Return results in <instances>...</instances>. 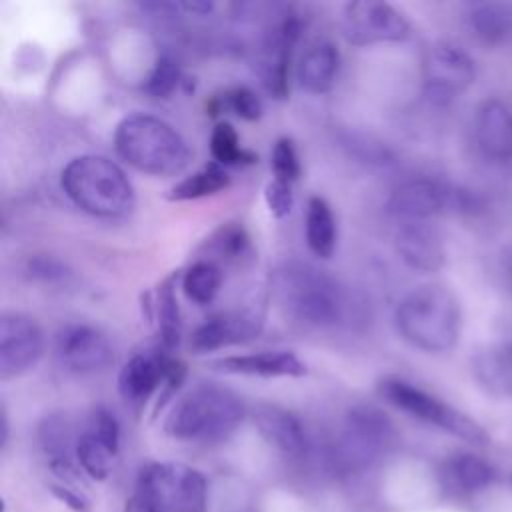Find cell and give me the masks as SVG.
<instances>
[{"mask_svg":"<svg viewBox=\"0 0 512 512\" xmlns=\"http://www.w3.org/2000/svg\"><path fill=\"white\" fill-rule=\"evenodd\" d=\"M272 294L288 318L310 328H334L350 312V298L340 280L306 262L280 266L272 276Z\"/></svg>","mask_w":512,"mask_h":512,"instance_id":"cell-1","label":"cell"},{"mask_svg":"<svg viewBox=\"0 0 512 512\" xmlns=\"http://www.w3.org/2000/svg\"><path fill=\"white\" fill-rule=\"evenodd\" d=\"M394 322L400 336L414 348L440 354L456 346L462 328V312L450 288L424 284L400 300Z\"/></svg>","mask_w":512,"mask_h":512,"instance_id":"cell-2","label":"cell"},{"mask_svg":"<svg viewBox=\"0 0 512 512\" xmlns=\"http://www.w3.org/2000/svg\"><path fill=\"white\" fill-rule=\"evenodd\" d=\"M60 184L78 208L98 218H120L134 206L130 178L106 156L84 154L72 158L60 174Z\"/></svg>","mask_w":512,"mask_h":512,"instance_id":"cell-3","label":"cell"},{"mask_svg":"<svg viewBox=\"0 0 512 512\" xmlns=\"http://www.w3.org/2000/svg\"><path fill=\"white\" fill-rule=\"evenodd\" d=\"M118 156L152 176L180 174L190 162L186 140L162 118L150 114L126 116L114 132Z\"/></svg>","mask_w":512,"mask_h":512,"instance_id":"cell-4","label":"cell"},{"mask_svg":"<svg viewBox=\"0 0 512 512\" xmlns=\"http://www.w3.org/2000/svg\"><path fill=\"white\" fill-rule=\"evenodd\" d=\"M242 418L244 404L232 390L200 384L174 404L164 428L176 440L218 442L228 438Z\"/></svg>","mask_w":512,"mask_h":512,"instance_id":"cell-5","label":"cell"},{"mask_svg":"<svg viewBox=\"0 0 512 512\" xmlns=\"http://www.w3.org/2000/svg\"><path fill=\"white\" fill-rule=\"evenodd\" d=\"M378 394L392 404L394 408L410 414L416 420H422L430 426H436L452 436H458L470 444L482 446L486 444L488 432L470 416L456 410L454 406L446 404L444 400L436 398L434 394L414 386L412 382H406L402 378H382L378 382Z\"/></svg>","mask_w":512,"mask_h":512,"instance_id":"cell-6","label":"cell"},{"mask_svg":"<svg viewBox=\"0 0 512 512\" xmlns=\"http://www.w3.org/2000/svg\"><path fill=\"white\" fill-rule=\"evenodd\" d=\"M158 512H204L208 484L202 472L182 462H150L138 476L136 490Z\"/></svg>","mask_w":512,"mask_h":512,"instance_id":"cell-7","label":"cell"},{"mask_svg":"<svg viewBox=\"0 0 512 512\" xmlns=\"http://www.w3.org/2000/svg\"><path fill=\"white\" fill-rule=\"evenodd\" d=\"M396 440L392 420L374 406H354L334 444V462L342 470H362L374 464Z\"/></svg>","mask_w":512,"mask_h":512,"instance_id":"cell-8","label":"cell"},{"mask_svg":"<svg viewBox=\"0 0 512 512\" xmlns=\"http://www.w3.org/2000/svg\"><path fill=\"white\" fill-rule=\"evenodd\" d=\"M342 30L348 42L368 46L406 40L410 36V22L388 2L356 0L344 6Z\"/></svg>","mask_w":512,"mask_h":512,"instance_id":"cell-9","label":"cell"},{"mask_svg":"<svg viewBox=\"0 0 512 512\" xmlns=\"http://www.w3.org/2000/svg\"><path fill=\"white\" fill-rule=\"evenodd\" d=\"M474 62L452 44H434L422 62L426 96L436 104H448L474 82Z\"/></svg>","mask_w":512,"mask_h":512,"instance_id":"cell-10","label":"cell"},{"mask_svg":"<svg viewBox=\"0 0 512 512\" xmlns=\"http://www.w3.org/2000/svg\"><path fill=\"white\" fill-rule=\"evenodd\" d=\"M44 334L38 322L20 312L0 318V380L28 372L42 356Z\"/></svg>","mask_w":512,"mask_h":512,"instance_id":"cell-11","label":"cell"},{"mask_svg":"<svg viewBox=\"0 0 512 512\" xmlns=\"http://www.w3.org/2000/svg\"><path fill=\"white\" fill-rule=\"evenodd\" d=\"M120 446V426L106 408H96L84 432L78 434L76 460L94 480H104L112 472Z\"/></svg>","mask_w":512,"mask_h":512,"instance_id":"cell-12","label":"cell"},{"mask_svg":"<svg viewBox=\"0 0 512 512\" xmlns=\"http://www.w3.org/2000/svg\"><path fill=\"white\" fill-rule=\"evenodd\" d=\"M60 362L74 372H98L112 364L114 350L108 336L90 324H68L56 336Z\"/></svg>","mask_w":512,"mask_h":512,"instance_id":"cell-13","label":"cell"},{"mask_svg":"<svg viewBox=\"0 0 512 512\" xmlns=\"http://www.w3.org/2000/svg\"><path fill=\"white\" fill-rule=\"evenodd\" d=\"M298 34H300V20L294 14L284 16L266 34L264 50L260 58V74L266 90L274 98H286L288 94L290 56L298 40Z\"/></svg>","mask_w":512,"mask_h":512,"instance_id":"cell-14","label":"cell"},{"mask_svg":"<svg viewBox=\"0 0 512 512\" xmlns=\"http://www.w3.org/2000/svg\"><path fill=\"white\" fill-rule=\"evenodd\" d=\"M262 318L252 310H226L210 316L196 328L190 338V348L196 354L220 350L234 344H244L258 336Z\"/></svg>","mask_w":512,"mask_h":512,"instance_id":"cell-15","label":"cell"},{"mask_svg":"<svg viewBox=\"0 0 512 512\" xmlns=\"http://www.w3.org/2000/svg\"><path fill=\"white\" fill-rule=\"evenodd\" d=\"M172 358L166 350L136 352L118 374V392L128 404L146 402L158 388L162 390Z\"/></svg>","mask_w":512,"mask_h":512,"instance_id":"cell-16","label":"cell"},{"mask_svg":"<svg viewBox=\"0 0 512 512\" xmlns=\"http://www.w3.org/2000/svg\"><path fill=\"white\" fill-rule=\"evenodd\" d=\"M450 204L452 192L434 180L420 178L400 184L388 200V210L402 222H426Z\"/></svg>","mask_w":512,"mask_h":512,"instance_id":"cell-17","label":"cell"},{"mask_svg":"<svg viewBox=\"0 0 512 512\" xmlns=\"http://www.w3.org/2000/svg\"><path fill=\"white\" fill-rule=\"evenodd\" d=\"M394 246L406 266L418 272H436L444 266V244L436 228L426 222H402Z\"/></svg>","mask_w":512,"mask_h":512,"instance_id":"cell-18","label":"cell"},{"mask_svg":"<svg viewBox=\"0 0 512 512\" xmlns=\"http://www.w3.org/2000/svg\"><path fill=\"white\" fill-rule=\"evenodd\" d=\"M214 370L260 378H298L306 374V364L290 350H264L254 354H234L212 362Z\"/></svg>","mask_w":512,"mask_h":512,"instance_id":"cell-19","label":"cell"},{"mask_svg":"<svg viewBox=\"0 0 512 512\" xmlns=\"http://www.w3.org/2000/svg\"><path fill=\"white\" fill-rule=\"evenodd\" d=\"M254 422L268 444L286 456H300L308 448L304 424L296 414L274 404H260L254 410Z\"/></svg>","mask_w":512,"mask_h":512,"instance_id":"cell-20","label":"cell"},{"mask_svg":"<svg viewBox=\"0 0 512 512\" xmlns=\"http://www.w3.org/2000/svg\"><path fill=\"white\" fill-rule=\"evenodd\" d=\"M476 140L492 160L512 158V112L498 100H484L476 112Z\"/></svg>","mask_w":512,"mask_h":512,"instance_id":"cell-21","label":"cell"},{"mask_svg":"<svg viewBox=\"0 0 512 512\" xmlns=\"http://www.w3.org/2000/svg\"><path fill=\"white\" fill-rule=\"evenodd\" d=\"M340 66V54L334 42L316 40L300 56L296 78L298 84L310 94H324L332 90Z\"/></svg>","mask_w":512,"mask_h":512,"instance_id":"cell-22","label":"cell"},{"mask_svg":"<svg viewBox=\"0 0 512 512\" xmlns=\"http://www.w3.org/2000/svg\"><path fill=\"white\" fill-rule=\"evenodd\" d=\"M494 468L480 456L460 452L450 456L440 470L444 488L454 496H472L494 482Z\"/></svg>","mask_w":512,"mask_h":512,"instance_id":"cell-23","label":"cell"},{"mask_svg":"<svg viewBox=\"0 0 512 512\" xmlns=\"http://www.w3.org/2000/svg\"><path fill=\"white\" fill-rule=\"evenodd\" d=\"M472 372L488 394L512 398V342L478 350L472 358Z\"/></svg>","mask_w":512,"mask_h":512,"instance_id":"cell-24","label":"cell"},{"mask_svg":"<svg viewBox=\"0 0 512 512\" xmlns=\"http://www.w3.org/2000/svg\"><path fill=\"white\" fill-rule=\"evenodd\" d=\"M40 446L50 460V468L60 476H72L74 464L72 456H76L78 436H72V428L62 414H52L44 418L38 430Z\"/></svg>","mask_w":512,"mask_h":512,"instance_id":"cell-25","label":"cell"},{"mask_svg":"<svg viewBox=\"0 0 512 512\" xmlns=\"http://www.w3.org/2000/svg\"><path fill=\"white\" fill-rule=\"evenodd\" d=\"M306 244L318 258H330L336 248V220L328 202L320 196H312L306 204Z\"/></svg>","mask_w":512,"mask_h":512,"instance_id":"cell-26","label":"cell"},{"mask_svg":"<svg viewBox=\"0 0 512 512\" xmlns=\"http://www.w3.org/2000/svg\"><path fill=\"white\" fill-rule=\"evenodd\" d=\"M470 28L484 44H502L512 36V8L488 2L470 12Z\"/></svg>","mask_w":512,"mask_h":512,"instance_id":"cell-27","label":"cell"},{"mask_svg":"<svg viewBox=\"0 0 512 512\" xmlns=\"http://www.w3.org/2000/svg\"><path fill=\"white\" fill-rule=\"evenodd\" d=\"M230 186V176L224 166L210 162L196 170L194 174L182 178L176 186L170 188V200H196L204 196L218 194Z\"/></svg>","mask_w":512,"mask_h":512,"instance_id":"cell-28","label":"cell"},{"mask_svg":"<svg viewBox=\"0 0 512 512\" xmlns=\"http://www.w3.org/2000/svg\"><path fill=\"white\" fill-rule=\"evenodd\" d=\"M222 286V270L212 260L194 262L182 276L184 294L196 304H210Z\"/></svg>","mask_w":512,"mask_h":512,"instance_id":"cell-29","label":"cell"},{"mask_svg":"<svg viewBox=\"0 0 512 512\" xmlns=\"http://www.w3.org/2000/svg\"><path fill=\"white\" fill-rule=\"evenodd\" d=\"M210 152L220 166H246L254 164L258 156L240 146L238 132L230 122H218L210 134Z\"/></svg>","mask_w":512,"mask_h":512,"instance_id":"cell-30","label":"cell"},{"mask_svg":"<svg viewBox=\"0 0 512 512\" xmlns=\"http://www.w3.org/2000/svg\"><path fill=\"white\" fill-rule=\"evenodd\" d=\"M156 314L162 350H172L180 340V312L174 294V278H166L158 286L156 294Z\"/></svg>","mask_w":512,"mask_h":512,"instance_id":"cell-31","label":"cell"},{"mask_svg":"<svg viewBox=\"0 0 512 512\" xmlns=\"http://www.w3.org/2000/svg\"><path fill=\"white\" fill-rule=\"evenodd\" d=\"M220 110H230L242 120H258L262 116V102L260 98L246 86H236L232 90H226L220 96H214L208 102V112L214 116Z\"/></svg>","mask_w":512,"mask_h":512,"instance_id":"cell-32","label":"cell"},{"mask_svg":"<svg viewBox=\"0 0 512 512\" xmlns=\"http://www.w3.org/2000/svg\"><path fill=\"white\" fill-rule=\"evenodd\" d=\"M270 168H272V176L276 180H284L294 184L300 176V160H298V152L296 146L290 138H278L272 154H270Z\"/></svg>","mask_w":512,"mask_h":512,"instance_id":"cell-33","label":"cell"},{"mask_svg":"<svg viewBox=\"0 0 512 512\" xmlns=\"http://www.w3.org/2000/svg\"><path fill=\"white\" fill-rule=\"evenodd\" d=\"M180 84V68L176 66V62L168 56L158 58V62L154 64L144 90L156 98H166L174 92V88Z\"/></svg>","mask_w":512,"mask_h":512,"instance_id":"cell-34","label":"cell"},{"mask_svg":"<svg viewBox=\"0 0 512 512\" xmlns=\"http://www.w3.org/2000/svg\"><path fill=\"white\" fill-rule=\"evenodd\" d=\"M214 252L226 260H238L248 252V236L242 226L228 224L222 226L210 240Z\"/></svg>","mask_w":512,"mask_h":512,"instance_id":"cell-35","label":"cell"},{"mask_svg":"<svg viewBox=\"0 0 512 512\" xmlns=\"http://www.w3.org/2000/svg\"><path fill=\"white\" fill-rule=\"evenodd\" d=\"M264 200L276 218L286 216L294 204V184L272 178L264 188Z\"/></svg>","mask_w":512,"mask_h":512,"instance_id":"cell-36","label":"cell"},{"mask_svg":"<svg viewBox=\"0 0 512 512\" xmlns=\"http://www.w3.org/2000/svg\"><path fill=\"white\" fill-rule=\"evenodd\" d=\"M52 490L72 510H76V512H84L86 510V500L80 494H76L72 488H68V486H52Z\"/></svg>","mask_w":512,"mask_h":512,"instance_id":"cell-37","label":"cell"},{"mask_svg":"<svg viewBox=\"0 0 512 512\" xmlns=\"http://www.w3.org/2000/svg\"><path fill=\"white\" fill-rule=\"evenodd\" d=\"M122 512H158L154 508V504H150L142 494L134 492L128 500H126V506Z\"/></svg>","mask_w":512,"mask_h":512,"instance_id":"cell-38","label":"cell"},{"mask_svg":"<svg viewBox=\"0 0 512 512\" xmlns=\"http://www.w3.org/2000/svg\"><path fill=\"white\" fill-rule=\"evenodd\" d=\"M502 266H504V274L512 286V248H506L502 254Z\"/></svg>","mask_w":512,"mask_h":512,"instance_id":"cell-39","label":"cell"}]
</instances>
